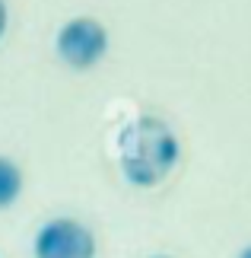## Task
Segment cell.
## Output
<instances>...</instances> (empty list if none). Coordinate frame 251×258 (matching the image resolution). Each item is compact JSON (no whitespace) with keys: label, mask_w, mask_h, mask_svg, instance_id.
<instances>
[{"label":"cell","mask_w":251,"mask_h":258,"mask_svg":"<svg viewBox=\"0 0 251 258\" xmlns=\"http://www.w3.org/2000/svg\"><path fill=\"white\" fill-rule=\"evenodd\" d=\"M149 258H172V255H149Z\"/></svg>","instance_id":"7"},{"label":"cell","mask_w":251,"mask_h":258,"mask_svg":"<svg viewBox=\"0 0 251 258\" xmlns=\"http://www.w3.org/2000/svg\"><path fill=\"white\" fill-rule=\"evenodd\" d=\"M32 252L35 258H96V236L73 217H54L38 226Z\"/></svg>","instance_id":"3"},{"label":"cell","mask_w":251,"mask_h":258,"mask_svg":"<svg viewBox=\"0 0 251 258\" xmlns=\"http://www.w3.org/2000/svg\"><path fill=\"white\" fill-rule=\"evenodd\" d=\"M238 258H251V245H245V249L238 252Z\"/></svg>","instance_id":"6"},{"label":"cell","mask_w":251,"mask_h":258,"mask_svg":"<svg viewBox=\"0 0 251 258\" xmlns=\"http://www.w3.org/2000/svg\"><path fill=\"white\" fill-rule=\"evenodd\" d=\"M19 195H23V169L0 153V211L10 207Z\"/></svg>","instance_id":"4"},{"label":"cell","mask_w":251,"mask_h":258,"mask_svg":"<svg viewBox=\"0 0 251 258\" xmlns=\"http://www.w3.org/2000/svg\"><path fill=\"white\" fill-rule=\"evenodd\" d=\"M182 144L175 131L156 115H140L134 118L121 137H118V163L130 185L137 188H153L175 169Z\"/></svg>","instance_id":"1"},{"label":"cell","mask_w":251,"mask_h":258,"mask_svg":"<svg viewBox=\"0 0 251 258\" xmlns=\"http://www.w3.org/2000/svg\"><path fill=\"white\" fill-rule=\"evenodd\" d=\"M54 48L61 54V61L76 67V71H86V67L99 64L108 51V29L93 16H73L57 29Z\"/></svg>","instance_id":"2"},{"label":"cell","mask_w":251,"mask_h":258,"mask_svg":"<svg viewBox=\"0 0 251 258\" xmlns=\"http://www.w3.org/2000/svg\"><path fill=\"white\" fill-rule=\"evenodd\" d=\"M7 23H10V10H7L4 0H0V38H4V32H7Z\"/></svg>","instance_id":"5"}]
</instances>
